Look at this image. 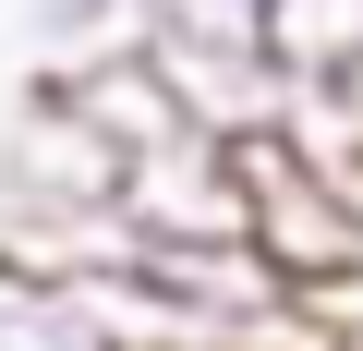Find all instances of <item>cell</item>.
Segmentation results:
<instances>
[{
  "label": "cell",
  "instance_id": "cell-1",
  "mask_svg": "<svg viewBox=\"0 0 363 351\" xmlns=\"http://www.w3.org/2000/svg\"><path fill=\"white\" fill-rule=\"evenodd\" d=\"M255 49H267V73H279L291 97H315V85H339V73L363 61V0H267Z\"/></svg>",
  "mask_w": 363,
  "mask_h": 351
},
{
  "label": "cell",
  "instance_id": "cell-2",
  "mask_svg": "<svg viewBox=\"0 0 363 351\" xmlns=\"http://www.w3.org/2000/svg\"><path fill=\"white\" fill-rule=\"evenodd\" d=\"M255 25H267V0H133V37L157 61H267Z\"/></svg>",
  "mask_w": 363,
  "mask_h": 351
},
{
  "label": "cell",
  "instance_id": "cell-3",
  "mask_svg": "<svg viewBox=\"0 0 363 351\" xmlns=\"http://www.w3.org/2000/svg\"><path fill=\"white\" fill-rule=\"evenodd\" d=\"M0 351H109V339L85 327V303L61 279H13L0 267Z\"/></svg>",
  "mask_w": 363,
  "mask_h": 351
},
{
  "label": "cell",
  "instance_id": "cell-4",
  "mask_svg": "<svg viewBox=\"0 0 363 351\" xmlns=\"http://www.w3.org/2000/svg\"><path fill=\"white\" fill-rule=\"evenodd\" d=\"M25 37H37V73L97 61V49H121V37H133V0H25Z\"/></svg>",
  "mask_w": 363,
  "mask_h": 351
},
{
  "label": "cell",
  "instance_id": "cell-5",
  "mask_svg": "<svg viewBox=\"0 0 363 351\" xmlns=\"http://www.w3.org/2000/svg\"><path fill=\"white\" fill-rule=\"evenodd\" d=\"M303 327H315V351H363V267L327 279V291H303Z\"/></svg>",
  "mask_w": 363,
  "mask_h": 351
}]
</instances>
